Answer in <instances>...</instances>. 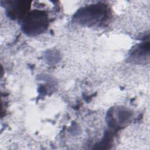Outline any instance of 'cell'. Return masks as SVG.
I'll use <instances>...</instances> for the list:
<instances>
[{"mask_svg":"<svg viewBox=\"0 0 150 150\" xmlns=\"http://www.w3.org/2000/svg\"><path fill=\"white\" fill-rule=\"evenodd\" d=\"M46 16L40 12L32 13L26 18L24 23V30L32 35L43 32L47 26Z\"/></svg>","mask_w":150,"mask_h":150,"instance_id":"cell-1","label":"cell"},{"mask_svg":"<svg viewBox=\"0 0 150 150\" xmlns=\"http://www.w3.org/2000/svg\"><path fill=\"white\" fill-rule=\"evenodd\" d=\"M101 9H103L98 8L97 6L85 8L80 11L76 19H80V22L84 23H96L97 22H99L105 16L104 12H103Z\"/></svg>","mask_w":150,"mask_h":150,"instance_id":"cell-2","label":"cell"}]
</instances>
